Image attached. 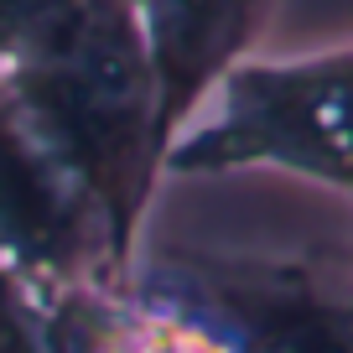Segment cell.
Here are the masks:
<instances>
[{
    "mask_svg": "<svg viewBox=\"0 0 353 353\" xmlns=\"http://www.w3.org/2000/svg\"><path fill=\"white\" fill-rule=\"evenodd\" d=\"M130 6L161 94V141L172 151V135L182 130L192 104L239 68L276 0H130Z\"/></svg>",
    "mask_w": 353,
    "mask_h": 353,
    "instance_id": "obj_4",
    "label": "cell"
},
{
    "mask_svg": "<svg viewBox=\"0 0 353 353\" xmlns=\"http://www.w3.org/2000/svg\"><path fill=\"white\" fill-rule=\"evenodd\" d=\"M42 135L78 172L120 254L151 188L161 94L130 0H73L0 68Z\"/></svg>",
    "mask_w": 353,
    "mask_h": 353,
    "instance_id": "obj_1",
    "label": "cell"
},
{
    "mask_svg": "<svg viewBox=\"0 0 353 353\" xmlns=\"http://www.w3.org/2000/svg\"><path fill=\"white\" fill-rule=\"evenodd\" d=\"M0 353H63L52 317L32 307L21 276H11L6 265H0Z\"/></svg>",
    "mask_w": 353,
    "mask_h": 353,
    "instance_id": "obj_5",
    "label": "cell"
},
{
    "mask_svg": "<svg viewBox=\"0 0 353 353\" xmlns=\"http://www.w3.org/2000/svg\"><path fill=\"white\" fill-rule=\"evenodd\" d=\"M219 88V114L166 151L172 166H286L353 192V47L296 63H244Z\"/></svg>",
    "mask_w": 353,
    "mask_h": 353,
    "instance_id": "obj_2",
    "label": "cell"
},
{
    "mask_svg": "<svg viewBox=\"0 0 353 353\" xmlns=\"http://www.w3.org/2000/svg\"><path fill=\"white\" fill-rule=\"evenodd\" d=\"M68 6L73 0H0V68L11 63L47 21H57Z\"/></svg>",
    "mask_w": 353,
    "mask_h": 353,
    "instance_id": "obj_6",
    "label": "cell"
},
{
    "mask_svg": "<svg viewBox=\"0 0 353 353\" xmlns=\"http://www.w3.org/2000/svg\"><path fill=\"white\" fill-rule=\"evenodd\" d=\"M88 188L0 78V265L68 270L88 239Z\"/></svg>",
    "mask_w": 353,
    "mask_h": 353,
    "instance_id": "obj_3",
    "label": "cell"
}]
</instances>
